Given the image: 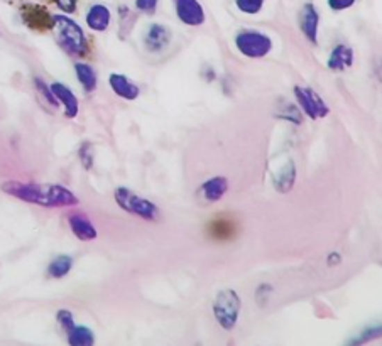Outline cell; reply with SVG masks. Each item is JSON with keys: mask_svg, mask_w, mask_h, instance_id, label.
Returning a JSON list of instances; mask_svg holds the SVG:
<instances>
[{"mask_svg": "<svg viewBox=\"0 0 382 346\" xmlns=\"http://www.w3.org/2000/svg\"><path fill=\"white\" fill-rule=\"evenodd\" d=\"M174 7H176L178 19L185 26L200 27L205 24L206 15L204 6L198 0H174Z\"/></svg>", "mask_w": 382, "mask_h": 346, "instance_id": "obj_8", "label": "cell"}, {"mask_svg": "<svg viewBox=\"0 0 382 346\" xmlns=\"http://www.w3.org/2000/svg\"><path fill=\"white\" fill-rule=\"evenodd\" d=\"M235 227L237 225L232 220L220 216V218H215L212 223H208V235L217 242H229L233 239Z\"/></svg>", "mask_w": 382, "mask_h": 346, "instance_id": "obj_17", "label": "cell"}, {"mask_svg": "<svg viewBox=\"0 0 382 346\" xmlns=\"http://www.w3.org/2000/svg\"><path fill=\"white\" fill-rule=\"evenodd\" d=\"M114 198L117 206L124 209V211H127L128 215L139 216V218L146 221H158L161 218V211H159V208L153 201L134 193L132 189L126 188V186H119L114 191Z\"/></svg>", "mask_w": 382, "mask_h": 346, "instance_id": "obj_3", "label": "cell"}, {"mask_svg": "<svg viewBox=\"0 0 382 346\" xmlns=\"http://www.w3.org/2000/svg\"><path fill=\"white\" fill-rule=\"evenodd\" d=\"M75 73L85 92L92 93L97 90V87H99V75H97V71L93 69V66L81 63L80 61V63L75 64Z\"/></svg>", "mask_w": 382, "mask_h": 346, "instance_id": "obj_19", "label": "cell"}, {"mask_svg": "<svg viewBox=\"0 0 382 346\" xmlns=\"http://www.w3.org/2000/svg\"><path fill=\"white\" fill-rule=\"evenodd\" d=\"M34 85H36V90L39 93H41L42 96H44L46 102L51 105V107H54V108L60 107V102H58V98H56V96H54L51 87H48L44 80H41V78H39V76H34Z\"/></svg>", "mask_w": 382, "mask_h": 346, "instance_id": "obj_25", "label": "cell"}, {"mask_svg": "<svg viewBox=\"0 0 382 346\" xmlns=\"http://www.w3.org/2000/svg\"><path fill=\"white\" fill-rule=\"evenodd\" d=\"M85 21H87V26L92 31H95V33H103V31H107L108 26H110V9H108L107 6H103V3H95V6L90 7Z\"/></svg>", "mask_w": 382, "mask_h": 346, "instance_id": "obj_14", "label": "cell"}, {"mask_svg": "<svg viewBox=\"0 0 382 346\" xmlns=\"http://www.w3.org/2000/svg\"><path fill=\"white\" fill-rule=\"evenodd\" d=\"M159 0H135V7L144 14H154Z\"/></svg>", "mask_w": 382, "mask_h": 346, "instance_id": "obj_27", "label": "cell"}, {"mask_svg": "<svg viewBox=\"0 0 382 346\" xmlns=\"http://www.w3.org/2000/svg\"><path fill=\"white\" fill-rule=\"evenodd\" d=\"M333 260H337V262H340V255L337 254V252H331L329 255V266L333 267Z\"/></svg>", "mask_w": 382, "mask_h": 346, "instance_id": "obj_30", "label": "cell"}, {"mask_svg": "<svg viewBox=\"0 0 382 346\" xmlns=\"http://www.w3.org/2000/svg\"><path fill=\"white\" fill-rule=\"evenodd\" d=\"M2 191L24 203L46 206V208H68V206H76L80 203L76 194L61 184L7 181L2 184Z\"/></svg>", "mask_w": 382, "mask_h": 346, "instance_id": "obj_1", "label": "cell"}, {"mask_svg": "<svg viewBox=\"0 0 382 346\" xmlns=\"http://www.w3.org/2000/svg\"><path fill=\"white\" fill-rule=\"evenodd\" d=\"M53 2L66 14H73L76 10V0H53Z\"/></svg>", "mask_w": 382, "mask_h": 346, "instance_id": "obj_29", "label": "cell"}, {"mask_svg": "<svg viewBox=\"0 0 382 346\" xmlns=\"http://www.w3.org/2000/svg\"><path fill=\"white\" fill-rule=\"evenodd\" d=\"M68 223L73 235H75L78 240H81V242H93V240H97V236H99L97 227L92 223V220H90L85 213H72V215L68 216Z\"/></svg>", "mask_w": 382, "mask_h": 346, "instance_id": "obj_11", "label": "cell"}, {"mask_svg": "<svg viewBox=\"0 0 382 346\" xmlns=\"http://www.w3.org/2000/svg\"><path fill=\"white\" fill-rule=\"evenodd\" d=\"M242 301L235 289L218 291L213 299V316L225 331H232L239 321Z\"/></svg>", "mask_w": 382, "mask_h": 346, "instance_id": "obj_5", "label": "cell"}, {"mask_svg": "<svg viewBox=\"0 0 382 346\" xmlns=\"http://www.w3.org/2000/svg\"><path fill=\"white\" fill-rule=\"evenodd\" d=\"M354 3H356V0H329V7L331 10H337V12L350 9Z\"/></svg>", "mask_w": 382, "mask_h": 346, "instance_id": "obj_28", "label": "cell"}, {"mask_svg": "<svg viewBox=\"0 0 382 346\" xmlns=\"http://www.w3.org/2000/svg\"><path fill=\"white\" fill-rule=\"evenodd\" d=\"M235 6L242 14L256 15L263 10L264 0H235Z\"/></svg>", "mask_w": 382, "mask_h": 346, "instance_id": "obj_24", "label": "cell"}, {"mask_svg": "<svg viewBox=\"0 0 382 346\" xmlns=\"http://www.w3.org/2000/svg\"><path fill=\"white\" fill-rule=\"evenodd\" d=\"M237 51L249 60H263L269 56L274 48V42L269 34L256 29H244L235 34L233 39Z\"/></svg>", "mask_w": 382, "mask_h": 346, "instance_id": "obj_4", "label": "cell"}, {"mask_svg": "<svg viewBox=\"0 0 382 346\" xmlns=\"http://www.w3.org/2000/svg\"><path fill=\"white\" fill-rule=\"evenodd\" d=\"M56 320H58V322H60V326L65 329L66 333H68L69 329H72L73 326H75V320H73L72 311H68V309H60V311H58Z\"/></svg>", "mask_w": 382, "mask_h": 346, "instance_id": "obj_26", "label": "cell"}, {"mask_svg": "<svg viewBox=\"0 0 382 346\" xmlns=\"http://www.w3.org/2000/svg\"><path fill=\"white\" fill-rule=\"evenodd\" d=\"M171 39H173V34H171V29L165 24H156L149 26V29L146 31V36H144V46H146L147 53H163L166 51L167 46L171 44Z\"/></svg>", "mask_w": 382, "mask_h": 346, "instance_id": "obj_9", "label": "cell"}, {"mask_svg": "<svg viewBox=\"0 0 382 346\" xmlns=\"http://www.w3.org/2000/svg\"><path fill=\"white\" fill-rule=\"evenodd\" d=\"M53 33L58 46L73 58L90 56V42L87 34L73 19L66 15H53Z\"/></svg>", "mask_w": 382, "mask_h": 346, "instance_id": "obj_2", "label": "cell"}, {"mask_svg": "<svg viewBox=\"0 0 382 346\" xmlns=\"http://www.w3.org/2000/svg\"><path fill=\"white\" fill-rule=\"evenodd\" d=\"M108 85H110L112 92L117 96L127 100V102H134V100H138L140 96V88L134 81H131V78L122 75V73H112L108 76Z\"/></svg>", "mask_w": 382, "mask_h": 346, "instance_id": "obj_13", "label": "cell"}, {"mask_svg": "<svg viewBox=\"0 0 382 346\" xmlns=\"http://www.w3.org/2000/svg\"><path fill=\"white\" fill-rule=\"evenodd\" d=\"M296 103L301 114L311 120H322L330 115V107L313 88L296 85L293 88Z\"/></svg>", "mask_w": 382, "mask_h": 346, "instance_id": "obj_6", "label": "cell"}, {"mask_svg": "<svg viewBox=\"0 0 382 346\" xmlns=\"http://www.w3.org/2000/svg\"><path fill=\"white\" fill-rule=\"evenodd\" d=\"M272 182H274L276 191L279 193H290L293 189L296 182V166L293 161H290L288 164H284L283 169L279 173L274 174L272 178Z\"/></svg>", "mask_w": 382, "mask_h": 346, "instance_id": "obj_18", "label": "cell"}, {"mask_svg": "<svg viewBox=\"0 0 382 346\" xmlns=\"http://www.w3.org/2000/svg\"><path fill=\"white\" fill-rule=\"evenodd\" d=\"M276 115H278L279 119L288 120V122H291V123H303L301 110H299L298 105H294V103H286L284 105V110L281 112V114L278 112Z\"/></svg>", "mask_w": 382, "mask_h": 346, "instance_id": "obj_23", "label": "cell"}, {"mask_svg": "<svg viewBox=\"0 0 382 346\" xmlns=\"http://www.w3.org/2000/svg\"><path fill=\"white\" fill-rule=\"evenodd\" d=\"M376 73H377V78H379V81L382 83V60L376 66Z\"/></svg>", "mask_w": 382, "mask_h": 346, "instance_id": "obj_31", "label": "cell"}, {"mask_svg": "<svg viewBox=\"0 0 382 346\" xmlns=\"http://www.w3.org/2000/svg\"><path fill=\"white\" fill-rule=\"evenodd\" d=\"M72 267H73L72 257L60 255V257H56L51 263H49L48 274H49V277H53V279H63L65 275L69 274Z\"/></svg>", "mask_w": 382, "mask_h": 346, "instance_id": "obj_22", "label": "cell"}, {"mask_svg": "<svg viewBox=\"0 0 382 346\" xmlns=\"http://www.w3.org/2000/svg\"><path fill=\"white\" fill-rule=\"evenodd\" d=\"M377 338H382V322L381 325L367 326V328L362 329L360 333H357L356 336L350 338L344 346H364L370 343V341L377 340Z\"/></svg>", "mask_w": 382, "mask_h": 346, "instance_id": "obj_21", "label": "cell"}, {"mask_svg": "<svg viewBox=\"0 0 382 346\" xmlns=\"http://www.w3.org/2000/svg\"><path fill=\"white\" fill-rule=\"evenodd\" d=\"M49 87H51V90L54 93V96L58 98V102L63 103L65 115L68 116V119H75V116L78 115V112H80V105H78V98H76L75 93L69 90L66 85L58 83V81L56 83L49 85Z\"/></svg>", "mask_w": 382, "mask_h": 346, "instance_id": "obj_16", "label": "cell"}, {"mask_svg": "<svg viewBox=\"0 0 382 346\" xmlns=\"http://www.w3.org/2000/svg\"><path fill=\"white\" fill-rule=\"evenodd\" d=\"M21 17L22 22L36 33H48L53 29V15L39 3H24L21 7Z\"/></svg>", "mask_w": 382, "mask_h": 346, "instance_id": "obj_7", "label": "cell"}, {"mask_svg": "<svg viewBox=\"0 0 382 346\" xmlns=\"http://www.w3.org/2000/svg\"><path fill=\"white\" fill-rule=\"evenodd\" d=\"M299 29H301L303 36L306 37V41H310L311 44H318V27H319V14L317 7L313 3H306L303 6L301 12L298 17Z\"/></svg>", "mask_w": 382, "mask_h": 346, "instance_id": "obj_10", "label": "cell"}, {"mask_svg": "<svg viewBox=\"0 0 382 346\" xmlns=\"http://www.w3.org/2000/svg\"><path fill=\"white\" fill-rule=\"evenodd\" d=\"M354 61H356V51H354V48H350L349 44L342 42V44H337L330 51L329 60H326V68H329L330 71L340 73L352 68Z\"/></svg>", "mask_w": 382, "mask_h": 346, "instance_id": "obj_12", "label": "cell"}, {"mask_svg": "<svg viewBox=\"0 0 382 346\" xmlns=\"http://www.w3.org/2000/svg\"><path fill=\"white\" fill-rule=\"evenodd\" d=\"M229 188L230 186H229L227 178L215 176L206 180L204 184H201L200 191H201V196H204L208 203H218V201L227 194Z\"/></svg>", "mask_w": 382, "mask_h": 346, "instance_id": "obj_15", "label": "cell"}, {"mask_svg": "<svg viewBox=\"0 0 382 346\" xmlns=\"http://www.w3.org/2000/svg\"><path fill=\"white\" fill-rule=\"evenodd\" d=\"M66 334L69 346H95V334L87 326L75 325Z\"/></svg>", "mask_w": 382, "mask_h": 346, "instance_id": "obj_20", "label": "cell"}]
</instances>
